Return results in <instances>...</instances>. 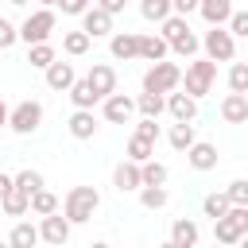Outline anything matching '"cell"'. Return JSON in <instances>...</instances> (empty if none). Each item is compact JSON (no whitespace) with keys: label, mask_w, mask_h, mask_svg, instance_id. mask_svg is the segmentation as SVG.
<instances>
[{"label":"cell","mask_w":248,"mask_h":248,"mask_svg":"<svg viewBox=\"0 0 248 248\" xmlns=\"http://www.w3.org/2000/svg\"><path fill=\"white\" fill-rule=\"evenodd\" d=\"M97 209H101V194H97V186H74V190L66 194V202H62V217H66L70 225H85V221H93Z\"/></svg>","instance_id":"1"},{"label":"cell","mask_w":248,"mask_h":248,"mask_svg":"<svg viewBox=\"0 0 248 248\" xmlns=\"http://www.w3.org/2000/svg\"><path fill=\"white\" fill-rule=\"evenodd\" d=\"M159 27H163L159 35L167 39V46H170L174 54H182V58H194V54H198V46H202V39H198V35L190 31V23H186L182 16H167V19L159 23Z\"/></svg>","instance_id":"2"},{"label":"cell","mask_w":248,"mask_h":248,"mask_svg":"<svg viewBox=\"0 0 248 248\" xmlns=\"http://www.w3.org/2000/svg\"><path fill=\"white\" fill-rule=\"evenodd\" d=\"M178 85H182V66H178V62H167V58H163V62H151L147 74H143V89H147V93H163V97H167V93H174Z\"/></svg>","instance_id":"3"},{"label":"cell","mask_w":248,"mask_h":248,"mask_svg":"<svg viewBox=\"0 0 248 248\" xmlns=\"http://www.w3.org/2000/svg\"><path fill=\"white\" fill-rule=\"evenodd\" d=\"M213 78H217V62H209V58H194V62L182 70V85H186V93H190L194 101H202V97L213 89Z\"/></svg>","instance_id":"4"},{"label":"cell","mask_w":248,"mask_h":248,"mask_svg":"<svg viewBox=\"0 0 248 248\" xmlns=\"http://www.w3.org/2000/svg\"><path fill=\"white\" fill-rule=\"evenodd\" d=\"M54 27H58V16H54V8H39V12H31V16L19 23V39H23L27 46H31V43H46Z\"/></svg>","instance_id":"5"},{"label":"cell","mask_w":248,"mask_h":248,"mask_svg":"<svg viewBox=\"0 0 248 248\" xmlns=\"http://www.w3.org/2000/svg\"><path fill=\"white\" fill-rule=\"evenodd\" d=\"M202 50H205L209 62H232V54H236V39H232L229 27H209V31L202 35Z\"/></svg>","instance_id":"6"},{"label":"cell","mask_w":248,"mask_h":248,"mask_svg":"<svg viewBox=\"0 0 248 248\" xmlns=\"http://www.w3.org/2000/svg\"><path fill=\"white\" fill-rule=\"evenodd\" d=\"M39 124H43V105H39V101H31V97H27V101H19V105L8 112V128H12V132H19V136H31Z\"/></svg>","instance_id":"7"},{"label":"cell","mask_w":248,"mask_h":248,"mask_svg":"<svg viewBox=\"0 0 248 248\" xmlns=\"http://www.w3.org/2000/svg\"><path fill=\"white\" fill-rule=\"evenodd\" d=\"M101 112H105L108 124H128V120L136 116V97H128V93H108V97L101 101Z\"/></svg>","instance_id":"8"},{"label":"cell","mask_w":248,"mask_h":248,"mask_svg":"<svg viewBox=\"0 0 248 248\" xmlns=\"http://www.w3.org/2000/svg\"><path fill=\"white\" fill-rule=\"evenodd\" d=\"M70 221L62 217V213H46L43 221H39V240H46L50 248H62L66 240H70Z\"/></svg>","instance_id":"9"},{"label":"cell","mask_w":248,"mask_h":248,"mask_svg":"<svg viewBox=\"0 0 248 248\" xmlns=\"http://www.w3.org/2000/svg\"><path fill=\"white\" fill-rule=\"evenodd\" d=\"M81 31H85L89 39H105V35H112V16H108L105 8H97V4H89V8L81 12Z\"/></svg>","instance_id":"10"},{"label":"cell","mask_w":248,"mask_h":248,"mask_svg":"<svg viewBox=\"0 0 248 248\" xmlns=\"http://www.w3.org/2000/svg\"><path fill=\"white\" fill-rule=\"evenodd\" d=\"M108 50H112L116 62H132V58H140V35L136 31H112Z\"/></svg>","instance_id":"11"},{"label":"cell","mask_w":248,"mask_h":248,"mask_svg":"<svg viewBox=\"0 0 248 248\" xmlns=\"http://www.w3.org/2000/svg\"><path fill=\"white\" fill-rule=\"evenodd\" d=\"M85 81L97 89V97H101V101H105L108 93H116V70H112L108 62H93V66H89V74H85Z\"/></svg>","instance_id":"12"},{"label":"cell","mask_w":248,"mask_h":248,"mask_svg":"<svg viewBox=\"0 0 248 248\" xmlns=\"http://www.w3.org/2000/svg\"><path fill=\"white\" fill-rule=\"evenodd\" d=\"M186 163H190L194 170H213V167H217V147L205 143V140H194V143L186 147Z\"/></svg>","instance_id":"13"},{"label":"cell","mask_w":248,"mask_h":248,"mask_svg":"<svg viewBox=\"0 0 248 248\" xmlns=\"http://www.w3.org/2000/svg\"><path fill=\"white\" fill-rule=\"evenodd\" d=\"M112 186H116L120 194H132V190H140V186H143V178H140V163H132V159L116 163V170H112Z\"/></svg>","instance_id":"14"},{"label":"cell","mask_w":248,"mask_h":248,"mask_svg":"<svg viewBox=\"0 0 248 248\" xmlns=\"http://www.w3.org/2000/svg\"><path fill=\"white\" fill-rule=\"evenodd\" d=\"M198 12H202V19L209 27H225L236 8H232V0H198Z\"/></svg>","instance_id":"15"},{"label":"cell","mask_w":248,"mask_h":248,"mask_svg":"<svg viewBox=\"0 0 248 248\" xmlns=\"http://www.w3.org/2000/svg\"><path fill=\"white\" fill-rule=\"evenodd\" d=\"M43 74H46V85H50V89H58V93H66V89L78 81L74 66H70V62H62V58H54V62H50Z\"/></svg>","instance_id":"16"},{"label":"cell","mask_w":248,"mask_h":248,"mask_svg":"<svg viewBox=\"0 0 248 248\" xmlns=\"http://www.w3.org/2000/svg\"><path fill=\"white\" fill-rule=\"evenodd\" d=\"M221 120H225V124H248V97H244V93H225V101H221Z\"/></svg>","instance_id":"17"},{"label":"cell","mask_w":248,"mask_h":248,"mask_svg":"<svg viewBox=\"0 0 248 248\" xmlns=\"http://www.w3.org/2000/svg\"><path fill=\"white\" fill-rule=\"evenodd\" d=\"M70 136H74V140H93V136H97V116H93V108H74V116H70Z\"/></svg>","instance_id":"18"},{"label":"cell","mask_w":248,"mask_h":248,"mask_svg":"<svg viewBox=\"0 0 248 248\" xmlns=\"http://www.w3.org/2000/svg\"><path fill=\"white\" fill-rule=\"evenodd\" d=\"M240 236H244V229L236 225V217H232V213H225V217H217V221H213V244H225V248H229V244H236Z\"/></svg>","instance_id":"19"},{"label":"cell","mask_w":248,"mask_h":248,"mask_svg":"<svg viewBox=\"0 0 248 248\" xmlns=\"http://www.w3.org/2000/svg\"><path fill=\"white\" fill-rule=\"evenodd\" d=\"M167 112L174 120H194L198 116V101L190 93H167Z\"/></svg>","instance_id":"20"},{"label":"cell","mask_w":248,"mask_h":248,"mask_svg":"<svg viewBox=\"0 0 248 248\" xmlns=\"http://www.w3.org/2000/svg\"><path fill=\"white\" fill-rule=\"evenodd\" d=\"M167 54H170V46L163 35H140V58L143 62H163Z\"/></svg>","instance_id":"21"},{"label":"cell","mask_w":248,"mask_h":248,"mask_svg":"<svg viewBox=\"0 0 248 248\" xmlns=\"http://www.w3.org/2000/svg\"><path fill=\"white\" fill-rule=\"evenodd\" d=\"M167 140H170V147H174V151H186V147L198 140L194 120H174V124H170V132H167Z\"/></svg>","instance_id":"22"},{"label":"cell","mask_w":248,"mask_h":248,"mask_svg":"<svg viewBox=\"0 0 248 248\" xmlns=\"http://www.w3.org/2000/svg\"><path fill=\"white\" fill-rule=\"evenodd\" d=\"M0 205H4V213H8V217H23V213H31V198H27L16 182H12V190L0 198Z\"/></svg>","instance_id":"23"},{"label":"cell","mask_w":248,"mask_h":248,"mask_svg":"<svg viewBox=\"0 0 248 248\" xmlns=\"http://www.w3.org/2000/svg\"><path fill=\"white\" fill-rule=\"evenodd\" d=\"M66 93H70V101H74V108H93V105L101 101V97H97V89H93V85H89L85 78H78V81H74V85H70Z\"/></svg>","instance_id":"24"},{"label":"cell","mask_w":248,"mask_h":248,"mask_svg":"<svg viewBox=\"0 0 248 248\" xmlns=\"http://www.w3.org/2000/svg\"><path fill=\"white\" fill-rule=\"evenodd\" d=\"M163 108H167V97H163V93H147V89H143V93L136 97V112H140V116L159 120V116H163Z\"/></svg>","instance_id":"25"},{"label":"cell","mask_w":248,"mask_h":248,"mask_svg":"<svg viewBox=\"0 0 248 248\" xmlns=\"http://www.w3.org/2000/svg\"><path fill=\"white\" fill-rule=\"evenodd\" d=\"M170 240H174L178 248H194V244H198V225H194L190 217H178V221L170 225Z\"/></svg>","instance_id":"26"},{"label":"cell","mask_w":248,"mask_h":248,"mask_svg":"<svg viewBox=\"0 0 248 248\" xmlns=\"http://www.w3.org/2000/svg\"><path fill=\"white\" fill-rule=\"evenodd\" d=\"M8 244H12V248H35V244H39V225H31V221H16Z\"/></svg>","instance_id":"27"},{"label":"cell","mask_w":248,"mask_h":248,"mask_svg":"<svg viewBox=\"0 0 248 248\" xmlns=\"http://www.w3.org/2000/svg\"><path fill=\"white\" fill-rule=\"evenodd\" d=\"M89 46H93V39L78 27V31H66L62 35V50L70 54V58H81V54H89Z\"/></svg>","instance_id":"28"},{"label":"cell","mask_w":248,"mask_h":248,"mask_svg":"<svg viewBox=\"0 0 248 248\" xmlns=\"http://www.w3.org/2000/svg\"><path fill=\"white\" fill-rule=\"evenodd\" d=\"M140 16H143L147 23H163V19L174 16V12H170V0H140Z\"/></svg>","instance_id":"29"},{"label":"cell","mask_w":248,"mask_h":248,"mask_svg":"<svg viewBox=\"0 0 248 248\" xmlns=\"http://www.w3.org/2000/svg\"><path fill=\"white\" fill-rule=\"evenodd\" d=\"M54 58H58V54H54V46H50V43H31V46H27V62H31L35 70H46Z\"/></svg>","instance_id":"30"},{"label":"cell","mask_w":248,"mask_h":248,"mask_svg":"<svg viewBox=\"0 0 248 248\" xmlns=\"http://www.w3.org/2000/svg\"><path fill=\"white\" fill-rule=\"evenodd\" d=\"M167 202H170L167 186H140V205L143 209H163Z\"/></svg>","instance_id":"31"},{"label":"cell","mask_w":248,"mask_h":248,"mask_svg":"<svg viewBox=\"0 0 248 248\" xmlns=\"http://www.w3.org/2000/svg\"><path fill=\"white\" fill-rule=\"evenodd\" d=\"M202 213H205V217H213V221H217V217H225V213H229V194H225V190L205 194V198H202Z\"/></svg>","instance_id":"32"},{"label":"cell","mask_w":248,"mask_h":248,"mask_svg":"<svg viewBox=\"0 0 248 248\" xmlns=\"http://www.w3.org/2000/svg\"><path fill=\"white\" fill-rule=\"evenodd\" d=\"M128 159H132V163H147V159H155V143L143 140V136H132V140H128Z\"/></svg>","instance_id":"33"},{"label":"cell","mask_w":248,"mask_h":248,"mask_svg":"<svg viewBox=\"0 0 248 248\" xmlns=\"http://www.w3.org/2000/svg\"><path fill=\"white\" fill-rule=\"evenodd\" d=\"M140 178H143V186H163L167 182V167L159 159H147V163H140Z\"/></svg>","instance_id":"34"},{"label":"cell","mask_w":248,"mask_h":248,"mask_svg":"<svg viewBox=\"0 0 248 248\" xmlns=\"http://www.w3.org/2000/svg\"><path fill=\"white\" fill-rule=\"evenodd\" d=\"M31 213H39V217H46V213H58V198L43 186V190H35L31 194Z\"/></svg>","instance_id":"35"},{"label":"cell","mask_w":248,"mask_h":248,"mask_svg":"<svg viewBox=\"0 0 248 248\" xmlns=\"http://www.w3.org/2000/svg\"><path fill=\"white\" fill-rule=\"evenodd\" d=\"M12 182H16V186H19L27 198H31L35 190H43V174H39V170H31V167H23L19 174H12Z\"/></svg>","instance_id":"36"},{"label":"cell","mask_w":248,"mask_h":248,"mask_svg":"<svg viewBox=\"0 0 248 248\" xmlns=\"http://www.w3.org/2000/svg\"><path fill=\"white\" fill-rule=\"evenodd\" d=\"M229 89L232 93H248V62H232L229 66Z\"/></svg>","instance_id":"37"},{"label":"cell","mask_w":248,"mask_h":248,"mask_svg":"<svg viewBox=\"0 0 248 248\" xmlns=\"http://www.w3.org/2000/svg\"><path fill=\"white\" fill-rule=\"evenodd\" d=\"M225 194H229V205H248V178H232Z\"/></svg>","instance_id":"38"},{"label":"cell","mask_w":248,"mask_h":248,"mask_svg":"<svg viewBox=\"0 0 248 248\" xmlns=\"http://www.w3.org/2000/svg\"><path fill=\"white\" fill-rule=\"evenodd\" d=\"M16 43H19V27L0 16V50H8V46H16Z\"/></svg>","instance_id":"39"},{"label":"cell","mask_w":248,"mask_h":248,"mask_svg":"<svg viewBox=\"0 0 248 248\" xmlns=\"http://www.w3.org/2000/svg\"><path fill=\"white\" fill-rule=\"evenodd\" d=\"M225 27L232 31V39H248V12H232Z\"/></svg>","instance_id":"40"},{"label":"cell","mask_w":248,"mask_h":248,"mask_svg":"<svg viewBox=\"0 0 248 248\" xmlns=\"http://www.w3.org/2000/svg\"><path fill=\"white\" fill-rule=\"evenodd\" d=\"M136 136H143V140H159V124L151 120V116H140V124H136Z\"/></svg>","instance_id":"41"},{"label":"cell","mask_w":248,"mask_h":248,"mask_svg":"<svg viewBox=\"0 0 248 248\" xmlns=\"http://www.w3.org/2000/svg\"><path fill=\"white\" fill-rule=\"evenodd\" d=\"M93 0H58V8H62V16H81L85 8H89Z\"/></svg>","instance_id":"42"},{"label":"cell","mask_w":248,"mask_h":248,"mask_svg":"<svg viewBox=\"0 0 248 248\" xmlns=\"http://www.w3.org/2000/svg\"><path fill=\"white\" fill-rule=\"evenodd\" d=\"M170 12H174V16H182V19H186V16H190V12H198V0H170Z\"/></svg>","instance_id":"43"},{"label":"cell","mask_w":248,"mask_h":248,"mask_svg":"<svg viewBox=\"0 0 248 248\" xmlns=\"http://www.w3.org/2000/svg\"><path fill=\"white\" fill-rule=\"evenodd\" d=\"M93 4H97V8H105L108 16H116V12H124V4H128V0H93Z\"/></svg>","instance_id":"44"},{"label":"cell","mask_w":248,"mask_h":248,"mask_svg":"<svg viewBox=\"0 0 248 248\" xmlns=\"http://www.w3.org/2000/svg\"><path fill=\"white\" fill-rule=\"evenodd\" d=\"M8 190H12V174H4V170H0V198H4Z\"/></svg>","instance_id":"45"},{"label":"cell","mask_w":248,"mask_h":248,"mask_svg":"<svg viewBox=\"0 0 248 248\" xmlns=\"http://www.w3.org/2000/svg\"><path fill=\"white\" fill-rule=\"evenodd\" d=\"M8 112H12V108H8L4 101H0V128H8Z\"/></svg>","instance_id":"46"},{"label":"cell","mask_w":248,"mask_h":248,"mask_svg":"<svg viewBox=\"0 0 248 248\" xmlns=\"http://www.w3.org/2000/svg\"><path fill=\"white\" fill-rule=\"evenodd\" d=\"M39 4H43V8H58V0H39Z\"/></svg>","instance_id":"47"},{"label":"cell","mask_w":248,"mask_h":248,"mask_svg":"<svg viewBox=\"0 0 248 248\" xmlns=\"http://www.w3.org/2000/svg\"><path fill=\"white\" fill-rule=\"evenodd\" d=\"M159 248H178V244H174V240H163V244H159Z\"/></svg>","instance_id":"48"},{"label":"cell","mask_w":248,"mask_h":248,"mask_svg":"<svg viewBox=\"0 0 248 248\" xmlns=\"http://www.w3.org/2000/svg\"><path fill=\"white\" fill-rule=\"evenodd\" d=\"M89 248H108V244H105V240H97V244H89Z\"/></svg>","instance_id":"49"},{"label":"cell","mask_w":248,"mask_h":248,"mask_svg":"<svg viewBox=\"0 0 248 248\" xmlns=\"http://www.w3.org/2000/svg\"><path fill=\"white\" fill-rule=\"evenodd\" d=\"M236 244H240V248H248V236H240V240H236Z\"/></svg>","instance_id":"50"},{"label":"cell","mask_w":248,"mask_h":248,"mask_svg":"<svg viewBox=\"0 0 248 248\" xmlns=\"http://www.w3.org/2000/svg\"><path fill=\"white\" fill-rule=\"evenodd\" d=\"M0 248H12V244H8V240H0Z\"/></svg>","instance_id":"51"},{"label":"cell","mask_w":248,"mask_h":248,"mask_svg":"<svg viewBox=\"0 0 248 248\" xmlns=\"http://www.w3.org/2000/svg\"><path fill=\"white\" fill-rule=\"evenodd\" d=\"M8 4H27V0H8Z\"/></svg>","instance_id":"52"},{"label":"cell","mask_w":248,"mask_h":248,"mask_svg":"<svg viewBox=\"0 0 248 248\" xmlns=\"http://www.w3.org/2000/svg\"><path fill=\"white\" fill-rule=\"evenodd\" d=\"M213 248H225V244H213Z\"/></svg>","instance_id":"53"},{"label":"cell","mask_w":248,"mask_h":248,"mask_svg":"<svg viewBox=\"0 0 248 248\" xmlns=\"http://www.w3.org/2000/svg\"><path fill=\"white\" fill-rule=\"evenodd\" d=\"M244 97H248V93H244Z\"/></svg>","instance_id":"54"}]
</instances>
